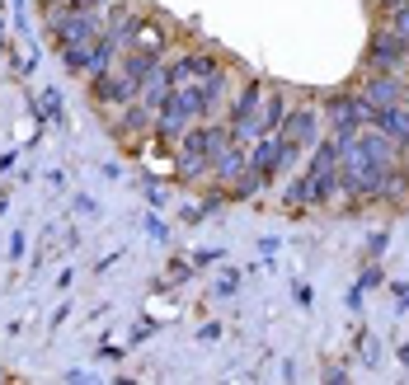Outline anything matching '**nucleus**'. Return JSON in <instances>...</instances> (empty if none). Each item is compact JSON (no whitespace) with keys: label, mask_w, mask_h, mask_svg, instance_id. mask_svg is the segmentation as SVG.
Masks as SVG:
<instances>
[{"label":"nucleus","mask_w":409,"mask_h":385,"mask_svg":"<svg viewBox=\"0 0 409 385\" xmlns=\"http://www.w3.org/2000/svg\"><path fill=\"white\" fill-rule=\"evenodd\" d=\"M207 169H212V160H207V127L193 123V127L174 141V179L202 183V179H207Z\"/></svg>","instance_id":"1"},{"label":"nucleus","mask_w":409,"mask_h":385,"mask_svg":"<svg viewBox=\"0 0 409 385\" xmlns=\"http://www.w3.org/2000/svg\"><path fill=\"white\" fill-rule=\"evenodd\" d=\"M136 90H141V80H136L132 71H123L118 61H113L104 76L90 80V99L99 103L104 113H109V108H123V103H132V99H136Z\"/></svg>","instance_id":"2"},{"label":"nucleus","mask_w":409,"mask_h":385,"mask_svg":"<svg viewBox=\"0 0 409 385\" xmlns=\"http://www.w3.org/2000/svg\"><path fill=\"white\" fill-rule=\"evenodd\" d=\"M277 136L287 141V146H297V151H311L320 136H325V113L320 108H292L287 103V118H282V127H277Z\"/></svg>","instance_id":"3"},{"label":"nucleus","mask_w":409,"mask_h":385,"mask_svg":"<svg viewBox=\"0 0 409 385\" xmlns=\"http://www.w3.org/2000/svg\"><path fill=\"white\" fill-rule=\"evenodd\" d=\"M357 99L367 103L372 113H381V108H390V103H405V94H409V80L400 76V71H372V76L362 80L353 90Z\"/></svg>","instance_id":"4"},{"label":"nucleus","mask_w":409,"mask_h":385,"mask_svg":"<svg viewBox=\"0 0 409 385\" xmlns=\"http://www.w3.org/2000/svg\"><path fill=\"white\" fill-rule=\"evenodd\" d=\"M367 71H400L405 76L409 66V38H400V33H390V28H377L372 33V43H367Z\"/></svg>","instance_id":"5"},{"label":"nucleus","mask_w":409,"mask_h":385,"mask_svg":"<svg viewBox=\"0 0 409 385\" xmlns=\"http://www.w3.org/2000/svg\"><path fill=\"white\" fill-rule=\"evenodd\" d=\"M169 66V80L174 85H198V80L217 76L221 71V56L217 52H184V56H174V61H165Z\"/></svg>","instance_id":"6"},{"label":"nucleus","mask_w":409,"mask_h":385,"mask_svg":"<svg viewBox=\"0 0 409 385\" xmlns=\"http://www.w3.org/2000/svg\"><path fill=\"white\" fill-rule=\"evenodd\" d=\"M245 165H249V155L240 141H231V146H221L217 155H212V169H207V179L217 183V188H231V183L245 174Z\"/></svg>","instance_id":"7"},{"label":"nucleus","mask_w":409,"mask_h":385,"mask_svg":"<svg viewBox=\"0 0 409 385\" xmlns=\"http://www.w3.org/2000/svg\"><path fill=\"white\" fill-rule=\"evenodd\" d=\"M165 43H169V33H165L160 19H146V14H136L127 48H132V52H151V56H165ZM127 48H123V52H127Z\"/></svg>","instance_id":"8"},{"label":"nucleus","mask_w":409,"mask_h":385,"mask_svg":"<svg viewBox=\"0 0 409 385\" xmlns=\"http://www.w3.org/2000/svg\"><path fill=\"white\" fill-rule=\"evenodd\" d=\"M132 24H136V10H132V5L113 0L109 10H104V38H109L118 52L127 48V38H132Z\"/></svg>","instance_id":"9"},{"label":"nucleus","mask_w":409,"mask_h":385,"mask_svg":"<svg viewBox=\"0 0 409 385\" xmlns=\"http://www.w3.org/2000/svg\"><path fill=\"white\" fill-rule=\"evenodd\" d=\"M169 90H174L169 66H165V61H156V66H151V76L141 80V90H136V103H146L151 113H160V103L169 99Z\"/></svg>","instance_id":"10"},{"label":"nucleus","mask_w":409,"mask_h":385,"mask_svg":"<svg viewBox=\"0 0 409 385\" xmlns=\"http://www.w3.org/2000/svg\"><path fill=\"white\" fill-rule=\"evenodd\" d=\"M113 118H118V123H113V127L123 132V136H146V132H156V113H151V108H146V103H123V108H113Z\"/></svg>","instance_id":"11"},{"label":"nucleus","mask_w":409,"mask_h":385,"mask_svg":"<svg viewBox=\"0 0 409 385\" xmlns=\"http://www.w3.org/2000/svg\"><path fill=\"white\" fill-rule=\"evenodd\" d=\"M198 90H202V118L221 113V108H226V99H231V76H226V66H221L217 76L198 80Z\"/></svg>","instance_id":"12"},{"label":"nucleus","mask_w":409,"mask_h":385,"mask_svg":"<svg viewBox=\"0 0 409 385\" xmlns=\"http://www.w3.org/2000/svg\"><path fill=\"white\" fill-rule=\"evenodd\" d=\"M372 123H377V127H381L395 146H405V151H409V108H405V103H390V108H381Z\"/></svg>","instance_id":"13"},{"label":"nucleus","mask_w":409,"mask_h":385,"mask_svg":"<svg viewBox=\"0 0 409 385\" xmlns=\"http://www.w3.org/2000/svg\"><path fill=\"white\" fill-rule=\"evenodd\" d=\"M287 118V99L277 90H264V103H259V132H277Z\"/></svg>","instance_id":"14"},{"label":"nucleus","mask_w":409,"mask_h":385,"mask_svg":"<svg viewBox=\"0 0 409 385\" xmlns=\"http://www.w3.org/2000/svg\"><path fill=\"white\" fill-rule=\"evenodd\" d=\"M264 188H269V179H264V174H254V169L245 165V174L226 188V198H231V202H240V198H254V193H264Z\"/></svg>","instance_id":"15"},{"label":"nucleus","mask_w":409,"mask_h":385,"mask_svg":"<svg viewBox=\"0 0 409 385\" xmlns=\"http://www.w3.org/2000/svg\"><path fill=\"white\" fill-rule=\"evenodd\" d=\"M386 28L409 38V0H386Z\"/></svg>","instance_id":"16"},{"label":"nucleus","mask_w":409,"mask_h":385,"mask_svg":"<svg viewBox=\"0 0 409 385\" xmlns=\"http://www.w3.org/2000/svg\"><path fill=\"white\" fill-rule=\"evenodd\" d=\"M43 113L61 123V94H56V90H43ZM43 113H38V123H43Z\"/></svg>","instance_id":"17"},{"label":"nucleus","mask_w":409,"mask_h":385,"mask_svg":"<svg viewBox=\"0 0 409 385\" xmlns=\"http://www.w3.org/2000/svg\"><path fill=\"white\" fill-rule=\"evenodd\" d=\"M386 278H381V263H367V268H362V278H357V287H362V291H372V287H381Z\"/></svg>","instance_id":"18"},{"label":"nucleus","mask_w":409,"mask_h":385,"mask_svg":"<svg viewBox=\"0 0 409 385\" xmlns=\"http://www.w3.org/2000/svg\"><path fill=\"white\" fill-rule=\"evenodd\" d=\"M235 287H240V273H235V268H226V273L217 278V296H235Z\"/></svg>","instance_id":"19"},{"label":"nucleus","mask_w":409,"mask_h":385,"mask_svg":"<svg viewBox=\"0 0 409 385\" xmlns=\"http://www.w3.org/2000/svg\"><path fill=\"white\" fill-rule=\"evenodd\" d=\"M386 244H390V231L367 235V258H381V254H386Z\"/></svg>","instance_id":"20"},{"label":"nucleus","mask_w":409,"mask_h":385,"mask_svg":"<svg viewBox=\"0 0 409 385\" xmlns=\"http://www.w3.org/2000/svg\"><path fill=\"white\" fill-rule=\"evenodd\" d=\"M377 357H381V343H377L372 334H362V362H367V366H377Z\"/></svg>","instance_id":"21"},{"label":"nucleus","mask_w":409,"mask_h":385,"mask_svg":"<svg viewBox=\"0 0 409 385\" xmlns=\"http://www.w3.org/2000/svg\"><path fill=\"white\" fill-rule=\"evenodd\" d=\"M146 235H151L156 244H165V240H169V231H165V221H160V216H146Z\"/></svg>","instance_id":"22"},{"label":"nucleus","mask_w":409,"mask_h":385,"mask_svg":"<svg viewBox=\"0 0 409 385\" xmlns=\"http://www.w3.org/2000/svg\"><path fill=\"white\" fill-rule=\"evenodd\" d=\"M184 278H193V258H189V263L174 258V263H169V282H184Z\"/></svg>","instance_id":"23"},{"label":"nucleus","mask_w":409,"mask_h":385,"mask_svg":"<svg viewBox=\"0 0 409 385\" xmlns=\"http://www.w3.org/2000/svg\"><path fill=\"white\" fill-rule=\"evenodd\" d=\"M292 296H297V306H311V301H315V296H311V287H306V282H297V287H292Z\"/></svg>","instance_id":"24"},{"label":"nucleus","mask_w":409,"mask_h":385,"mask_svg":"<svg viewBox=\"0 0 409 385\" xmlns=\"http://www.w3.org/2000/svg\"><path fill=\"white\" fill-rule=\"evenodd\" d=\"M24 249H28V240H24V235H14V240H10V258H24Z\"/></svg>","instance_id":"25"},{"label":"nucleus","mask_w":409,"mask_h":385,"mask_svg":"<svg viewBox=\"0 0 409 385\" xmlns=\"http://www.w3.org/2000/svg\"><path fill=\"white\" fill-rule=\"evenodd\" d=\"M99 357H109V362H118V357H123V348H113V343H99Z\"/></svg>","instance_id":"26"},{"label":"nucleus","mask_w":409,"mask_h":385,"mask_svg":"<svg viewBox=\"0 0 409 385\" xmlns=\"http://www.w3.org/2000/svg\"><path fill=\"white\" fill-rule=\"evenodd\" d=\"M217 258H221L217 249H202V254H193V268H198V263H217Z\"/></svg>","instance_id":"27"},{"label":"nucleus","mask_w":409,"mask_h":385,"mask_svg":"<svg viewBox=\"0 0 409 385\" xmlns=\"http://www.w3.org/2000/svg\"><path fill=\"white\" fill-rule=\"evenodd\" d=\"M362 296H367V291H362V287H353V291H348V310H362Z\"/></svg>","instance_id":"28"},{"label":"nucleus","mask_w":409,"mask_h":385,"mask_svg":"<svg viewBox=\"0 0 409 385\" xmlns=\"http://www.w3.org/2000/svg\"><path fill=\"white\" fill-rule=\"evenodd\" d=\"M400 362H405V366H409V343H405V348H400Z\"/></svg>","instance_id":"29"}]
</instances>
